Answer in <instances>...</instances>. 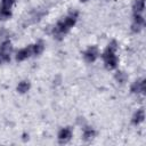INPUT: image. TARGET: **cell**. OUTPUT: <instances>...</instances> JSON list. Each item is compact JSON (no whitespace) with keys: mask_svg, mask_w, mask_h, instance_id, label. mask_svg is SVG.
Instances as JSON below:
<instances>
[{"mask_svg":"<svg viewBox=\"0 0 146 146\" xmlns=\"http://www.w3.org/2000/svg\"><path fill=\"white\" fill-rule=\"evenodd\" d=\"M145 86H146V80H145V79L138 80V81H135V82L131 84L130 90H131L132 94H139V92L145 94V88H146Z\"/></svg>","mask_w":146,"mask_h":146,"instance_id":"obj_6","label":"cell"},{"mask_svg":"<svg viewBox=\"0 0 146 146\" xmlns=\"http://www.w3.org/2000/svg\"><path fill=\"white\" fill-rule=\"evenodd\" d=\"M78 15H79L78 11H72L66 17L62 18L60 21H58L57 24L54 27V38L60 40L75 25L76 19H78Z\"/></svg>","mask_w":146,"mask_h":146,"instance_id":"obj_1","label":"cell"},{"mask_svg":"<svg viewBox=\"0 0 146 146\" xmlns=\"http://www.w3.org/2000/svg\"><path fill=\"white\" fill-rule=\"evenodd\" d=\"M44 49V44L42 41H38L36 43L32 44V55L33 56H39Z\"/></svg>","mask_w":146,"mask_h":146,"instance_id":"obj_9","label":"cell"},{"mask_svg":"<svg viewBox=\"0 0 146 146\" xmlns=\"http://www.w3.org/2000/svg\"><path fill=\"white\" fill-rule=\"evenodd\" d=\"M127 79H128V76H127V74H125L124 72L119 71V72L115 73V80H116L119 83H124V82L127 81Z\"/></svg>","mask_w":146,"mask_h":146,"instance_id":"obj_14","label":"cell"},{"mask_svg":"<svg viewBox=\"0 0 146 146\" xmlns=\"http://www.w3.org/2000/svg\"><path fill=\"white\" fill-rule=\"evenodd\" d=\"M99 56V50L96 46H90L83 54V58L87 63H94Z\"/></svg>","mask_w":146,"mask_h":146,"instance_id":"obj_3","label":"cell"},{"mask_svg":"<svg viewBox=\"0 0 146 146\" xmlns=\"http://www.w3.org/2000/svg\"><path fill=\"white\" fill-rule=\"evenodd\" d=\"M11 17V10L10 9H5L0 8V21H6Z\"/></svg>","mask_w":146,"mask_h":146,"instance_id":"obj_13","label":"cell"},{"mask_svg":"<svg viewBox=\"0 0 146 146\" xmlns=\"http://www.w3.org/2000/svg\"><path fill=\"white\" fill-rule=\"evenodd\" d=\"M145 7V0H136L133 2L132 9H133V14H141Z\"/></svg>","mask_w":146,"mask_h":146,"instance_id":"obj_10","label":"cell"},{"mask_svg":"<svg viewBox=\"0 0 146 146\" xmlns=\"http://www.w3.org/2000/svg\"><path fill=\"white\" fill-rule=\"evenodd\" d=\"M80 1H82V2H86V1H88V0H80Z\"/></svg>","mask_w":146,"mask_h":146,"instance_id":"obj_17","label":"cell"},{"mask_svg":"<svg viewBox=\"0 0 146 146\" xmlns=\"http://www.w3.org/2000/svg\"><path fill=\"white\" fill-rule=\"evenodd\" d=\"M30 87H31V84L29 81H21L17 86V91L19 94H25L30 90Z\"/></svg>","mask_w":146,"mask_h":146,"instance_id":"obj_11","label":"cell"},{"mask_svg":"<svg viewBox=\"0 0 146 146\" xmlns=\"http://www.w3.org/2000/svg\"><path fill=\"white\" fill-rule=\"evenodd\" d=\"M144 25H145L144 17L140 14H133V22H132V25H131L132 32H135V33L139 32L144 27Z\"/></svg>","mask_w":146,"mask_h":146,"instance_id":"obj_4","label":"cell"},{"mask_svg":"<svg viewBox=\"0 0 146 146\" xmlns=\"http://www.w3.org/2000/svg\"><path fill=\"white\" fill-rule=\"evenodd\" d=\"M30 56H32V44L18 50L17 54H16V60L17 62H23V60L27 59Z\"/></svg>","mask_w":146,"mask_h":146,"instance_id":"obj_5","label":"cell"},{"mask_svg":"<svg viewBox=\"0 0 146 146\" xmlns=\"http://www.w3.org/2000/svg\"><path fill=\"white\" fill-rule=\"evenodd\" d=\"M71 137H72V130L70 128H63L58 132V140L62 144L67 143L71 139Z\"/></svg>","mask_w":146,"mask_h":146,"instance_id":"obj_7","label":"cell"},{"mask_svg":"<svg viewBox=\"0 0 146 146\" xmlns=\"http://www.w3.org/2000/svg\"><path fill=\"white\" fill-rule=\"evenodd\" d=\"M14 3H15V0H1V8L11 9Z\"/></svg>","mask_w":146,"mask_h":146,"instance_id":"obj_15","label":"cell"},{"mask_svg":"<svg viewBox=\"0 0 146 146\" xmlns=\"http://www.w3.org/2000/svg\"><path fill=\"white\" fill-rule=\"evenodd\" d=\"M83 139L84 140H91L94 137H95V130L92 129V128H90V127H86L84 129H83Z\"/></svg>","mask_w":146,"mask_h":146,"instance_id":"obj_12","label":"cell"},{"mask_svg":"<svg viewBox=\"0 0 146 146\" xmlns=\"http://www.w3.org/2000/svg\"><path fill=\"white\" fill-rule=\"evenodd\" d=\"M9 60H10V56H7V55H5L0 51V65L3 64V63H7Z\"/></svg>","mask_w":146,"mask_h":146,"instance_id":"obj_16","label":"cell"},{"mask_svg":"<svg viewBox=\"0 0 146 146\" xmlns=\"http://www.w3.org/2000/svg\"><path fill=\"white\" fill-rule=\"evenodd\" d=\"M144 119H145V112H144V110L143 108H139L135 114H133V116H132V123L133 124H140L143 121H144Z\"/></svg>","mask_w":146,"mask_h":146,"instance_id":"obj_8","label":"cell"},{"mask_svg":"<svg viewBox=\"0 0 146 146\" xmlns=\"http://www.w3.org/2000/svg\"><path fill=\"white\" fill-rule=\"evenodd\" d=\"M116 49H117V43L115 40H112L106 49L104 50L102 57L104 59V64H105V67L107 70H114L116 66H117V57L115 55L116 52Z\"/></svg>","mask_w":146,"mask_h":146,"instance_id":"obj_2","label":"cell"}]
</instances>
